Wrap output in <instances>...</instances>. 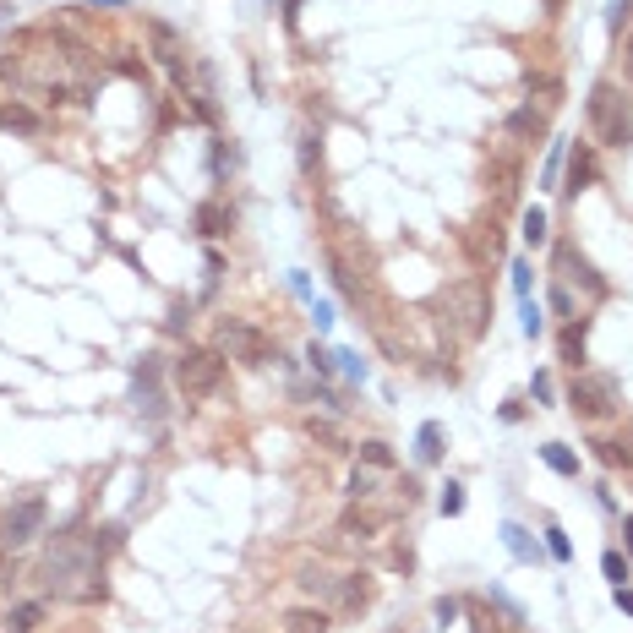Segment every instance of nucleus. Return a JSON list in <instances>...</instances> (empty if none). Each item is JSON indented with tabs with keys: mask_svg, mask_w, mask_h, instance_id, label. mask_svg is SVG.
<instances>
[{
	"mask_svg": "<svg viewBox=\"0 0 633 633\" xmlns=\"http://www.w3.org/2000/svg\"><path fill=\"white\" fill-rule=\"evenodd\" d=\"M0 126H16V131H33L38 120H33V115H27L22 104H0Z\"/></svg>",
	"mask_w": 633,
	"mask_h": 633,
	"instance_id": "28",
	"label": "nucleus"
},
{
	"mask_svg": "<svg viewBox=\"0 0 633 633\" xmlns=\"http://www.w3.org/2000/svg\"><path fill=\"white\" fill-rule=\"evenodd\" d=\"M557 169H563V142L546 153V169H541V186H546V191H557Z\"/></svg>",
	"mask_w": 633,
	"mask_h": 633,
	"instance_id": "29",
	"label": "nucleus"
},
{
	"mask_svg": "<svg viewBox=\"0 0 633 633\" xmlns=\"http://www.w3.org/2000/svg\"><path fill=\"white\" fill-rule=\"evenodd\" d=\"M44 618H49V607H44V601H16V607L5 612V623H0V628H5V633H38V628H44Z\"/></svg>",
	"mask_w": 633,
	"mask_h": 633,
	"instance_id": "11",
	"label": "nucleus"
},
{
	"mask_svg": "<svg viewBox=\"0 0 633 633\" xmlns=\"http://www.w3.org/2000/svg\"><path fill=\"white\" fill-rule=\"evenodd\" d=\"M372 596H377L372 574H339V596H333V612L355 618V612H366V607H372Z\"/></svg>",
	"mask_w": 633,
	"mask_h": 633,
	"instance_id": "9",
	"label": "nucleus"
},
{
	"mask_svg": "<svg viewBox=\"0 0 633 633\" xmlns=\"http://www.w3.org/2000/svg\"><path fill=\"white\" fill-rule=\"evenodd\" d=\"M563 361H568L574 372H585V322H568V328H563Z\"/></svg>",
	"mask_w": 633,
	"mask_h": 633,
	"instance_id": "17",
	"label": "nucleus"
},
{
	"mask_svg": "<svg viewBox=\"0 0 633 633\" xmlns=\"http://www.w3.org/2000/svg\"><path fill=\"white\" fill-rule=\"evenodd\" d=\"M93 5H126V0H93Z\"/></svg>",
	"mask_w": 633,
	"mask_h": 633,
	"instance_id": "43",
	"label": "nucleus"
},
{
	"mask_svg": "<svg viewBox=\"0 0 633 633\" xmlns=\"http://www.w3.org/2000/svg\"><path fill=\"white\" fill-rule=\"evenodd\" d=\"M306 432H311V437H317V443H328V448H344V443H339V432H333V426H328V421H317V415H311V421H306Z\"/></svg>",
	"mask_w": 633,
	"mask_h": 633,
	"instance_id": "31",
	"label": "nucleus"
},
{
	"mask_svg": "<svg viewBox=\"0 0 633 633\" xmlns=\"http://www.w3.org/2000/svg\"><path fill=\"white\" fill-rule=\"evenodd\" d=\"M546 552H552L557 563H574V541H568L557 525H546Z\"/></svg>",
	"mask_w": 633,
	"mask_h": 633,
	"instance_id": "26",
	"label": "nucleus"
},
{
	"mask_svg": "<svg viewBox=\"0 0 633 633\" xmlns=\"http://www.w3.org/2000/svg\"><path fill=\"white\" fill-rule=\"evenodd\" d=\"M213 350L230 355V361H240V366H268V361H273L268 333L251 328V322H240V317H219V328H213Z\"/></svg>",
	"mask_w": 633,
	"mask_h": 633,
	"instance_id": "5",
	"label": "nucleus"
},
{
	"mask_svg": "<svg viewBox=\"0 0 633 633\" xmlns=\"http://www.w3.org/2000/svg\"><path fill=\"white\" fill-rule=\"evenodd\" d=\"M623 536H628V552H633V514L623 519Z\"/></svg>",
	"mask_w": 633,
	"mask_h": 633,
	"instance_id": "41",
	"label": "nucleus"
},
{
	"mask_svg": "<svg viewBox=\"0 0 633 633\" xmlns=\"http://www.w3.org/2000/svg\"><path fill=\"white\" fill-rule=\"evenodd\" d=\"M530 393H536L541 404H552V393H557V388H552V377H546V372H536V383H530Z\"/></svg>",
	"mask_w": 633,
	"mask_h": 633,
	"instance_id": "35",
	"label": "nucleus"
},
{
	"mask_svg": "<svg viewBox=\"0 0 633 633\" xmlns=\"http://www.w3.org/2000/svg\"><path fill=\"white\" fill-rule=\"evenodd\" d=\"M311 322L328 333V328H333V306H328V301H311Z\"/></svg>",
	"mask_w": 633,
	"mask_h": 633,
	"instance_id": "33",
	"label": "nucleus"
},
{
	"mask_svg": "<svg viewBox=\"0 0 633 633\" xmlns=\"http://www.w3.org/2000/svg\"><path fill=\"white\" fill-rule=\"evenodd\" d=\"M437 623H443V628H448V623H459V601H454V596H443V601H437Z\"/></svg>",
	"mask_w": 633,
	"mask_h": 633,
	"instance_id": "36",
	"label": "nucleus"
},
{
	"mask_svg": "<svg viewBox=\"0 0 633 633\" xmlns=\"http://www.w3.org/2000/svg\"><path fill=\"white\" fill-rule=\"evenodd\" d=\"M552 279H557L563 290L579 284L585 306H601V301H607V279H601V273L579 257V246H568V240H557V251H552Z\"/></svg>",
	"mask_w": 633,
	"mask_h": 633,
	"instance_id": "7",
	"label": "nucleus"
},
{
	"mask_svg": "<svg viewBox=\"0 0 633 633\" xmlns=\"http://www.w3.org/2000/svg\"><path fill=\"white\" fill-rule=\"evenodd\" d=\"M503 546H508L519 563H541V546H536V541H530V530H525V525H514V519L503 525Z\"/></svg>",
	"mask_w": 633,
	"mask_h": 633,
	"instance_id": "13",
	"label": "nucleus"
},
{
	"mask_svg": "<svg viewBox=\"0 0 633 633\" xmlns=\"http://www.w3.org/2000/svg\"><path fill=\"white\" fill-rule=\"evenodd\" d=\"M415 459H421V465H437V459H443V426H437V421H426V426L415 432Z\"/></svg>",
	"mask_w": 633,
	"mask_h": 633,
	"instance_id": "15",
	"label": "nucleus"
},
{
	"mask_svg": "<svg viewBox=\"0 0 633 633\" xmlns=\"http://www.w3.org/2000/svg\"><path fill=\"white\" fill-rule=\"evenodd\" d=\"M618 607H623V612L633 618V590H628V585H618Z\"/></svg>",
	"mask_w": 633,
	"mask_h": 633,
	"instance_id": "39",
	"label": "nucleus"
},
{
	"mask_svg": "<svg viewBox=\"0 0 633 633\" xmlns=\"http://www.w3.org/2000/svg\"><path fill=\"white\" fill-rule=\"evenodd\" d=\"M541 5H546V11H563V0H541Z\"/></svg>",
	"mask_w": 633,
	"mask_h": 633,
	"instance_id": "42",
	"label": "nucleus"
},
{
	"mask_svg": "<svg viewBox=\"0 0 633 633\" xmlns=\"http://www.w3.org/2000/svg\"><path fill=\"white\" fill-rule=\"evenodd\" d=\"M333 361H339V372H344V377H350V383H366V361H355V355H350V350H339V355H333Z\"/></svg>",
	"mask_w": 633,
	"mask_h": 633,
	"instance_id": "30",
	"label": "nucleus"
},
{
	"mask_svg": "<svg viewBox=\"0 0 633 633\" xmlns=\"http://www.w3.org/2000/svg\"><path fill=\"white\" fill-rule=\"evenodd\" d=\"M568 410L579 421H612L623 410V383L612 372H574L568 383Z\"/></svg>",
	"mask_w": 633,
	"mask_h": 633,
	"instance_id": "4",
	"label": "nucleus"
},
{
	"mask_svg": "<svg viewBox=\"0 0 633 633\" xmlns=\"http://www.w3.org/2000/svg\"><path fill=\"white\" fill-rule=\"evenodd\" d=\"M350 497H355V503H366V497H377V475H372V465L350 475Z\"/></svg>",
	"mask_w": 633,
	"mask_h": 633,
	"instance_id": "24",
	"label": "nucleus"
},
{
	"mask_svg": "<svg viewBox=\"0 0 633 633\" xmlns=\"http://www.w3.org/2000/svg\"><path fill=\"white\" fill-rule=\"evenodd\" d=\"M175 388L197 404V399H213L224 388V355L219 350H186L175 361Z\"/></svg>",
	"mask_w": 633,
	"mask_h": 633,
	"instance_id": "6",
	"label": "nucleus"
},
{
	"mask_svg": "<svg viewBox=\"0 0 633 633\" xmlns=\"http://www.w3.org/2000/svg\"><path fill=\"white\" fill-rule=\"evenodd\" d=\"M104 541L98 536H82V530H60L38 563V585L44 596H60V601H98L104 596Z\"/></svg>",
	"mask_w": 633,
	"mask_h": 633,
	"instance_id": "1",
	"label": "nucleus"
},
{
	"mask_svg": "<svg viewBox=\"0 0 633 633\" xmlns=\"http://www.w3.org/2000/svg\"><path fill=\"white\" fill-rule=\"evenodd\" d=\"M536 333H541V306L525 301V339H536Z\"/></svg>",
	"mask_w": 633,
	"mask_h": 633,
	"instance_id": "34",
	"label": "nucleus"
},
{
	"mask_svg": "<svg viewBox=\"0 0 633 633\" xmlns=\"http://www.w3.org/2000/svg\"><path fill=\"white\" fill-rule=\"evenodd\" d=\"M508 131H514V137H541V131H546V115H541L536 104H525V109L508 115Z\"/></svg>",
	"mask_w": 633,
	"mask_h": 633,
	"instance_id": "16",
	"label": "nucleus"
},
{
	"mask_svg": "<svg viewBox=\"0 0 633 633\" xmlns=\"http://www.w3.org/2000/svg\"><path fill=\"white\" fill-rule=\"evenodd\" d=\"M328 628H333L328 607H295V612H284V633H328Z\"/></svg>",
	"mask_w": 633,
	"mask_h": 633,
	"instance_id": "12",
	"label": "nucleus"
},
{
	"mask_svg": "<svg viewBox=\"0 0 633 633\" xmlns=\"http://www.w3.org/2000/svg\"><path fill=\"white\" fill-rule=\"evenodd\" d=\"M590 131L607 148H633V93L618 82L590 87Z\"/></svg>",
	"mask_w": 633,
	"mask_h": 633,
	"instance_id": "3",
	"label": "nucleus"
},
{
	"mask_svg": "<svg viewBox=\"0 0 633 633\" xmlns=\"http://www.w3.org/2000/svg\"><path fill=\"white\" fill-rule=\"evenodd\" d=\"M590 448H596V459H601V465H612V470H618V465L628 470V465H633V443H612V437H601V443H590Z\"/></svg>",
	"mask_w": 633,
	"mask_h": 633,
	"instance_id": "19",
	"label": "nucleus"
},
{
	"mask_svg": "<svg viewBox=\"0 0 633 633\" xmlns=\"http://www.w3.org/2000/svg\"><path fill=\"white\" fill-rule=\"evenodd\" d=\"M552 311H557L563 322H579V301H574V290H563L557 279H552Z\"/></svg>",
	"mask_w": 633,
	"mask_h": 633,
	"instance_id": "21",
	"label": "nucleus"
},
{
	"mask_svg": "<svg viewBox=\"0 0 633 633\" xmlns=\"http://www.w3.org/2000/svg\"><path fill=\"white\" fill-rule=\"evenodd\" d=\"M590 180H596V153H590V142H579V148L568 153V186H563V191H568V197H579Z\"/></svg>",
	"mask_w": 633,
	"mask_h": 633,
	"instance_id": "10",
	"label": "nucleus"
},
{
	"mask_svg": "<svg viewBox=\"0 0 633 633\" xmlns=\"http://www.w3.org/2000/svg\"><path fill=\"white\" fill-rule=\"evenodd\" d=\"M623 71H628V82H633V38H628V49H623Z\"/></svg>",
	"mask_w": 633,
	"mask_h": 633,
	"instance_id": "40",
	"label": "nucleus"
},
{
	"mask_svg": "<svg viewBox=\"0 0 633 633\" xmlns=\"http://www.w3.org/2000/svg\"><path fill=\"white\" fill-rule=\"evenodd\" d=\"M541 459H546L557 475H579V454H574L568 443H546V448H541Z\"/></svg>",
	"mask_w": 633,
	"mask_h": 633,
	"instance_id": "18",
	"label": "nucleus"
},
{
	"mask_svg": "<svg viewBox=\"0 0 633 633\" xmlns=\"http://www.w3.org/2000/svg\"><path fill=\"white\" fill-rule=\"evenodd\" d=\"M443 322L459 333V339H486V328H492V295H486V284L481 279H454L448 290H443Z\"/></svg>",
	"mask_w": 633,
	"mask_h": 633,
	"instance_id": "2",
	"label": "nucleus"
},
{
	"mask_svg": "<svg viewBox=\"0 0 633 633\" xmlns=\"http://www.w3.org/2000/svg\"><path fill=\"white\" fill-rule=\"evenodd\" d=\"M514 290H519V301H530V268L525 262H514Z\"/></svg>",
	"mask_w": 633,
	"mask_h": 633,
	"instance_id": "37",
	"label": "nucleus"
},
{
	"mask_svg": "<svg viewBox=\"0 0 633 633\" xmlns=\"http://www.w3.org/2000/svg\"><path fill=\"white\" fill-rule=\"evenodd\" d=\"M393 633H404V628H393Z\"/></svg>",
	"mask_w": 633,
	"mask_h": 633,
	"instance_id": "44",
	"label": "nucleus"
},
{
	"mask_svg": "<svg viewBox=\"0 0 633 633\" xmlns=\"http://www.w3.org/2000/svg\"><path fill=\"white\" fill-rule=\"evenodd\" d=\"M301 590H306V596H317L322 607H333V596H339V574H322V568H306V574H301Z\"/></svg>",
	"mask_w": 633,
	"mask_h": 633,
	"instance_id": "14",
	"label": "nucleus"
},
{
	"mask_svg": "<svg viewBox=\"0 0 633 633\" xmlns=\"http://www.w3.org/2000/svg\"><path fill=\"white\" fill-rule=\"evenodd\" d=\"M44 497H22L5 519H0V552H16V546H27L38 530H44Z\"/></svg>",
	"mask_w": 633,
	"mask_h": 633,
	"instance_id": "8",
	"label": "nucleus"
},
{
	"mask_svg": "<svg viewBox=\"0 0 633 633\" xmlns=\"http://www.w3.org/2000/svg\"><path fill=\"white\" fill-rule=\"evenodd\" d=\"M361 465H372V470H393V448H388V443H361Z\"/></svg>",
	"mask_w": 633,
	"mask_h": 633,
	"instance_id": "22",
	"label": "nucleus"
},
{
	"mask_svg": "<svg viewBox=\"0 0 633 633\" xmlns=\"http://www.w3.org/2000/svg\"><path fill=\"white\" fill-rule=\"evenodd\" d=\"M628 11H633V0H612V5H607V27H612V33H623Z\"/></svg>",
	"mask_w": 633,
	"mask_h": 633,
	"instance_id": "32",
	"label": "nucleus"
},
{
	"mask_svg": "<svg viewBox=\"0 0 633 633\" xmlns=\"http://www.w3.org/2000/svg\"><path fill=\"white\" fill-rule=\"evenodd\" d=\"M541 240H546V213L525 208V246H541Z\"/></svg>",
	"mask_w": 633,
	"mask_h": 633,
	"instance_id": "23",
	"label": "nucleus"
},
{
	"mask_svg": "<svg viewBox=\"0 0 633 633\" xmlns=\"http://www.w3.org/2000/svg\"><path fill=\"white\" fill-rule=\"evenodd\" d=\"M311 372H317V377H328V372H333V355H328V350H317V344H311Z\"/></svg>",
	"mask_w": 633,
	"mask_h": 633,
	"instance_id": "38",
	"label": "nucleus"
},
{
	"mask_svg": "<svg viewBox=\"0 0 633 633\" xmlns=\"http://www.w3.org/2000/svg\"><path fill=\"white\" fill-rule=\"evenodd\" d=\"M437 508H443L448 519H459V514H465V486H459V481H448V486H443V497H437Z\"/></svg>",
	"mask_w": 633,
	"mask_h": 633,
	"instance_id": "25",
	"label": "nucleus"
},
{
	"mask_svg": "<svg viewBox=\"0 0 633 633\" xmlns=\"http://www.w3.org/2000/svg\"><path fill=\"white\" fill-rule=\"evenodd\" d=\"M601 574L612 579V590L628 585V557H623V552H607V557H601Z\"/></svg>",
	"mask_w": 633,
	"mask_h": 633,
	"instance_id": "27",
	"label": "nucleus"
},
{
	"mask_svg": "<svg viewBox=\"0 0 633 633\" xmlns=\"http://www.w3.org/2000/svg\"><path fill=\"white\" fill-rule=\"evenodd\" d=\"M197 230H202V235H224V230H230V213H224L219 202H202V208H197Z\"/></svg>",
	"mask_w": 633,
	"mask_h": 633,
	"instance_id": "20",
	"label": "nucleus"
}]
</instances>
